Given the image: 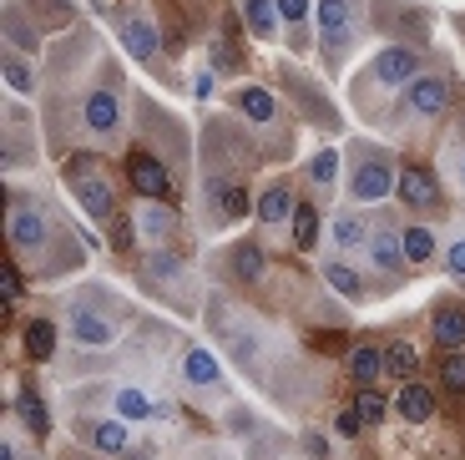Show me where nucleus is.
Here are the masks:
<instances>
[{"mask_svg":"<svg viewBox=\"0 0 465 460\" xmlns=\"http://www.w3.org/2000/svg\"><path fill=\"white\" fill-rule=\"evenodd\" d=\"M395 193H400V203H410V207H435L440 203V183H435L425 167H400Z\"/></svg>","mask_w":465,"mask_h":460,"instance_id":"11","label":"nucleus"},{"mask_svg":"<svg viewBox=\"0 0 465 460\" xmlns=\"http://www.w3.org/2000/svg\"><path fill=\"white\" fill-rule=\"evenodd\" d=\"M177 228V213L163 203V197H147V203L137 207V233L142 243H167V233Z\"/></svg>","mask_w":465,"mask_h":460,"instance_id":"13","label":"nucleus"},{"mask_svg":"<svg viewBox=\"0 0 465 460\" xmlns=\"http://www.w3.org/2000/svg\"><path fill=\"white\" fill-rule=\"evenodd\" d=\"M213 197H218L223 218H243V213H248V193H243V187H213Z\"/></svg>","mask_w":465,"mask_h":460,"instance_id":"32","label":"nucleus"},{"mask_svg":"<svg viewBox=\"0 0 465 460\" xmlns=\"http://www.w3.org/2000/svg\"><path fill=\"white\" fill-rule=\"evenodd\" d=\"M354 410H360V420H364V425H374V420H384V400L370 390V385L360 390V400H354Z\"/></svg>","mask_w":465,"mask_h":460,"instance_id":"36","label":"nucleus"},{"mask_svg":"<svg viewBox=\"0 0 465 460\" xmlns=\"http://www.w3.org/2000/svg\"><path fill=\"white\" fill-rule=\"evenodd\" d=\"M440 385L450 395H465V355L460 349H450V355L440 359Z\"/></svg>","mask_w":465,"mask_h":460,"instance_id":"31","label":"nucleus"},{"mask_svg":"<svg viewBox=\"0 0 465 460\" xmlns=\"http://www.w3.org/2000/svg\"><path fill=\"white\" fill-rule=\"evenodd\" d=\"M415 76H420V51H410V46H384L370 61V92H400Z\"/></svg>","mask_w":465,"mask_h":460,"instance_id":"6","label":"nucleus"},{"mask_svg":"<svg viewBox=\"0 0 465 460\" xmlns=\"http://www.w3.org/2000/svg\"><path fill=\"white\" fill-rule=\"evenodd\" d=\"M445 268H450V278H460V284H465V233L445 248Z\"/></svg>","mask_w":465,"mask_h":460,"instance_id":"37","label":"nucleus"},{"mask_svg":"<svg viewBox=\"0 0 465 460\" xmlns=\"http://www.w3.org/2000/svg\"><path fill=\"white\" fill-rule=\"evenodd\" d=\"M112 405H116V415H122V420H147V415H152V400L142 390H116Z\"/></svg>","mask_w":465,"mask_h":460,"instance_id":"30","label":"nucleus"},{"mask_svg":"<svg viewBox=\"0 0 465 460\" xmlns=\"http://www.w3.org/2000/svg\"><path fill=\"white\" fill-rule=\"evenodd\" d=\"M384 369H390L395 380H410V375L420 369V355H415V345H405V339H400V345H390V349H384Z\"/></svg>","mask_w":465,"mask_h":460,"instance_id":"24","label":"nucleus"},{"mask_svg":"<svg viewBox=\"0 0 465 460\" xmlns=\"http://www.w3.org/2000/svg\"><path fill=\"white\" fill-rule=\"evenodd\" d=\"M324 278L334 284V294H344V299H360V294H364L360 274H354L349 264H339V258H329V264H324Z\"/></svg>","mask_w":465,"mask_h":460,"instance_id":"25","label":"nucleus"},{"mask_svg":"<svg viewBox=\"0 0 465 460\" xmlns=\"http://www.w3.org/2000/svg\"><path fill=\"white\" fill-rule=\"evenodd\" d=\"M450 106V81L435 76V71H420L415 81L405 86V102H400L395 116H410V122H430Z\"/></svg>","mask_w":465,"mask_h":460,"instance_id":"5","label":"nucleus"},{"mask_svg":"<svg viewBox=\"0 0 465 460\" xmlns=\"http://www.w3.org/2000/svg\"><path fill=\"white\" fill-rule=\"evenodd\" d=\"M380 369H384V355H380V349H354V355H349V375H354L360 385H370Z\"/></svg>","mask_w":465,"mask_h":460,"instance_id":"29","label":"nucleus"},{"mask_svg":"<svg viewBox=\"0 0 465 460\" xmlns=\"http://www.w3.org/2000/svg\"><path fill=\"white\" fill-rule=\"evenodd\" d=\"M71 339L76 345H86V349H106V345H116V329L122 324L116 319H106V314H96V309H71Z\"/></svg>","mask_w":465,"mask_h":460,"instance_id":"9","label":"nucleus"},{"mask_svg":"<svg viewBox=\"0 0 465 460\" xmlns=\"http://www.w3.org/2000/svg\"><path fill=\"white\" fill-rule=\"evenodd\" d=\"M253 213H258V223H263V228H283V223L299 213V203H293V193L283 183H273V187H263V197H258Z\"/></svg>","mask_w":465,"mask_h":460,"instance_id":"14","label":"nucleus"},{"mask_svg":"<svg viewBox=\"0 0 465 460\" xmlns=\"http://www.w3.org/2000/svg\"><path fill=\"white\" fill-rule=\"evenodd\" d=\"M360 425H364V420H360V410L339 415V430H344V435H360Z\"/></svg>","mask_w":465,"mask_h":460,"instance_id":"38","label":"nucleus"},{"mask_svg":"<svg viewBox=\"0 0 465 460\" xmlns=\"http://www.w3.org/2000/svg\"><path fill=\"white\" fill-rule=\"evenodd\" d=\"M395 167H390V152L384 147H370V142H354L349 147V197L354 203H384L395 193Z\"/></svg>","mask_w":465,"mask_h":460,"instance_id":"2","label":"nucleus"},{"mask_svg":"<svg viewBox=\"0 0 465 460\" xmlns=\"http://www.w3.org/2000/svg\"><path fill=\"white\" fill-rule=\"evenodd\" d=\"M232 106L248 116V122H258V127H268V122H279V102L263 92V86H238L232 92Z\"/></svg>","mask_w":465,"mask_h":460,"instance_id":"16","label":"nucleus"},{"mask_svg":"<svg viewBox=\"0 0 465 460\" xmlns=\"http://www.w3.org/2000/svg\"><path fill=\"white\" fill-rule=\"evenodd\" d=\"M21 420L35 430V435H46V425H51V420H46V405L35 400V395H21Z\"/></svg>","mask_w":465,"mask_h":460,"instance_id":"35","label":"nucleus"},{"mask_svg":"<svg viewBox=\"0 0 465 460\" xmlns=\"http://www.w3.org/2000/svg\"><path fill=\"white\" fill-rule=\"evenodd\" d=\"M193 92H198V96L213 92V76H208V71H198V76H193Z\"/></svg>","mask_w":465,"mask_h":460,"instance_id":"40","label":"nucleus"},{"mask_svg":"<svg viewBox=\"0 0 465 460\" xmlns=\"http://www.w3.org/2000/svg\"><path fill=\"white\" fill-rule=\"evenodd\" d=\"M5 86H11V92H35V71L21 61L15 46H5Z\"/></svg>","mask_w":465,"mask_h":460,"instance_id":"27","label":"nucleus"},{"mask_svg":"<svg viewBox=\"0 0 465 460\" xmlns=\"http://www.w3.org/2000/svg\"><path fill=\"white\" fill-rule=\"evenodd\" d=\"M132 187L142 197H163L167 193V167L157 157H132Z\"/></svg>","mask_w":465,"mask_h":460,"instance_id":"19","label":"nucleus"},{"mask_svg":"<svg viewBox=\"0 0 465 460\" xmlns=\"http://www.w3.org/2000/svg\"><path fill=\"white\" fill-rule=\"evenodd\" d=\"M92 445L102 450V455H122V450L132 445V440H127V420L116 415V420H102V425H92Z\"/></svg>","mask_w":465,"mask_h":460,"instance_id":"20","label":"nucleus"},{"mask_svg":"<svg viewBox=\"0 0 465 460\" xmlns=\"http://www.w3.org/2000/svg\"><path fill=\"white\" fill-rule=\"evenodd\" d=\"M15 294H21V274H15V268H5V299H15Z\"/></svg>","mask_w":465,"mask_h":460,"instance_id":"39","label":"nucleus"},{"mask_svg":"<svg viewBox=\"0 0 465 460\" xmlns=\"http://www.w3.org/2000/svg\"><path fill=\"white\" fill-rule=\"evenodd\" d=\"M279 11H283V25L303 31V25H309V15H314V0H279Z\"/></svg>","mask_w":465,"mask_h":460,"instance_id":"34","label":"nucleus"},{"mask_svg":"<svg viewBox=\"0 0 465 460\" xmlns=\"http://www.w3.org/2000/svg\"><path fill=\"white\" fill-rule=\"evenodd\" d=\"M243 15H248V31H253L263 46H279V31H283L279 0H243Z\"/></svg>","mask_w":465,"mask_h":460,"instance_id":"12","label":"nucleus"},{"mask_svg":"<svg viewBox=\"0 0 465 460\" xmlns=\"http://www.w3.org/2000/svg\"><path fill=\"white\" fill-rule=\"evenodd\" d=\"M51 243V223H46V213H41V203H15L11 207V248L15 254H41Z\"/></svg>","mask_w":465,"mask_h":460,"instance_id":"7","label":"nucleus"},{"mask_svg":"<svg viewBox=\"0 0 465 460\" xmlns=\"http://www.w3.org/2000/svg\"><path fill=\"white\" fill-rule=\"evenodd\" d=\"M25 349H31V359H51V349H56V329H51L46 319H31L25 324Z\"/></svg>","mask_w":465,"mask_h":460,"instance_id":"26","label":"nucleus"},{"mask_svg":"<svg viewBox=\"0 0 465 460\" xmlns=\"http://www.w3.org/2000/svg\"><path fill=\"white\" fill-rule=\"evenodd\" d=\"M232 274L243 278V284H258V278H263V254H258L253 243H238V254H232Z\"/></svg>","mask_w":465,"mask_h":460,"instance_id":"28","label":"nucleus"},{"mask_svg":"<svg viewBox=\"0 0 465 460\" xmlns=\"http://www.w3.org/2000/svg\"><path fill=\"white\" fill-rule=\"evenodd\" d=\"M183 380L193 385V390H223V369H218V359H213L208 349H187L183 355Z\"/></svg>","mask_w":465,"mask_h":460,"instance_id":"15","label":"nucleus"},{"mask_svg":"<svg viewBox=\"0 0 465 460\" xmlns=\"http://www.w3.org/2000/svg\"><path fill=\"white\" fill-rule=\"evenodd\" d=\"M460 183H465V157H460Z\"/></svg>","mask_w":465,"mask_h":460,"instance_id":"41","label":"nucleus"},{"mask_svg":"<svg viewBox=\"0 0 465 460\" xmlns=\"http://www.w3.org/2000/svg\"><path fill=\"white\" fill-rule=\"evenodd\" d=\"M400 238H405V258H410V264H430V258H435V243H440L430 228H405Z\"/></svg>","mask_w":465,"mask_h":460,"instance_id":"23","label":"nucleus"},{"mask_svg":"<svg viewBox=\"0 0 465 460\" xmlns=\"http://www.w3.org/2000/svg\"><path fill=\"white\" fill-rule=\"evenodd\" d=\"M116 35H122V46H127L132 61H157V21L147 11H122L116 15Z\"/></svg>","mask_w":465,"mask_h":460,"instance_id":"8","label":"nucleus"},{"mask_svg":"<svg viewBox=\"0 0 465 460\" xmlns=\"http://www.w3.org/2000/svg\"><path fill=\"white\" fill-rule=\"evenodd\" d=\"M395 410H400V420H410V425H420V420H430V410H435V390H425V385H400V395H395Z\"/></svg>","mask_w":465,"mask_h":460,"instance_id":"18","label":"nucleus"},{"mask_svg":"<svg viewBox=\"0 0 465 460\" xmlns=\"http://www.w3.org/2000/svg\"><path fill=\"white\" fill-rule=\"evenodd\" d=\"M360 5H364V0H314L319 46L329 51V61H334V66L354 46H360Z\"/></svg>","mask_w":465,"mask_h":460,"instance_id":"3","label":"nucleus"},{"mask_svg":"<svg viewBox=\"0 0 465 460\" xmlns=\"http://www.w3.org/2000/svg\"><path fill=\"white\" fill-rule=\"evenodd\" d=\"M370 258H374V268H380V274H400V264H410V258H405V238H400V233H390V228L370 233Z\"/></svg>","mask_w":465,"mask_h":460,"instance_id":"17","label":"nucleus"},{"mask_svg":"<svg viewBox=\"0 0 465 460\" xmlns=\"http://www.w3.org/2000/svg\"><path fill=\"white\" fill-rule=\"evenodd\" d=\"M435 345L440 349H460L465 345V309H440L435 314Z\"/></svg>","mask_w":465,"mask_h":460,"instance_id":"21","label":"nucleus"},{"mask_svg":"<svg viewBox=\"0 0 465 460\" xmlns=\"http://www.w3.org/2000/svg\"><path fill=\"white\" fill-rule=\"evenodd\" d=\"M329 243H334L339 254H360V248H370V218L364 213H334V223H329Z\"/></svg>","mask_w":465,"mask_h":460,"instance_id":"10","label":"nucleus"},{"mask_svg":"<svg viewBox=\"0 0 465 460\" xmlns=\"http://www.w3.org/2000/svg\"><path fill=\"white\" fill-rule=\"evenodd\" d=\"M66 187L76 193V203H82V213L86 218H96V223H106L112 218V207H116V193H112V183H106V173L96 167V157H71L66 162Z\"/></svg>","mask_w":465,"mask_h":460,"instance_id":"4","label":"nucleus"},{"mask_svg":"<svg viewBox=\"0 0 465 460\" xmlns=\"http://www.w3.org/2000/svg\"><path fill=\"white\" fill-rule=\"evenodd\" d=\"M334 177H339V157H334V152H319V157L309 162V183H314V187H334Z\"/></svg>","mask_w":465,"mask_h":460,"instance_id":"33","label":"nucleus"},{"mask_svg":"<svg viewBox=\"0 0 465 460\" xmlns=\"http://www.w3.org/2000/svg\"><path fill=\"white\" fill-rule=\"evenodd\" d=\"M122 127H127V96H122V76H102L86 92L82 102V132L92 142H102V147H112L116 137H122Z\"/></svg>","mask_w":465,"mask_h":460,"instance_id":"1","label":"nucleus"},{"mask_svg":"<svg viewBox=\"0 0 465 460\" xmlns=\"http://www.w3.org/2000/svg\"><path fill=\"white\" fill-rule=\"evenodd\" d=\"M293 243L299 248H319V207L314 203H299V213H293Z\"/></svg>","mask_w":465,"mask_h":460,"instance_id":"22","label":"nucleus"}]
</instances>
